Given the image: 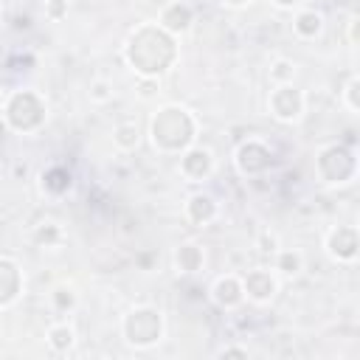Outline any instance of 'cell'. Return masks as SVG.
I'll return each mask as SVG.
<instances>
[{
	"instance_id": "obj_10",
	"label": "cell",
	"mask_w": 360,
	"mask_h": 360,
	"mask_svg": "<svg viewBox=\"0 0 360 360\" xmlns=\"http://www.w3.org/2000/svg\"><path fill=\"white\" fill-rule=\"evenodd\" d=\"M270 160H273V152L262 138H248L245 143H239V149L233 155L236 172L245 174V177L262 174L264 169H270Z\"/></svg>"
},
{
	"instance_id": "obj_13",
	"label": "cell",
	"mask_w": 360,
	"mask_h": 360,
	"mask_svg": "<svg viewBox=\"0 0 360 360\" xmlns=\"http://www.w3.org/2000/svg\"><path fill=\"white\" fill-rule=\"evenodd\" d=\"M155 22L163 31H169L172 37H180L194 25V8L186 0H169V3H163V8H160Z\"/></svg>"
},
{
	"instance_id": "obj_18",
	"label": "cell",
	"mask_w": 360,
	"mask_h": 360,
	"mask_svg": "<svg viewBox=\"0 0 360 360\" xmlns=\"http://www.w3.org/2000/svg\"><path fill=\"white\" fill-rule=\"evenodd\" d=\"M45 343H48L51 352H56V354H68V352L76 346V329H73L68 321H56V323L48 326V332H45Z\"/></svg>"
},
{
	"instance_id": "obj_12",
	"label": "cell",
	"mask_w": 360,
	"mask_h": 360,
	"mask_svg": "<svg viewBox=\"0 0 360 360\" xmlns=\"http://www.w3.org/2000/svg\"><path fill=\"white\" fill-rule=\"evenodd\" d=\"M219 217V202L208 191H194L183 202V219L191 222L194 228H208Z\"/></svg>"
},
{
	"instance_id": "obj_2",
	"label": "cell",
	"mask_w": 360,
	"mask_h": 360,
	"mask_svg": "<svg viewBox=\"0 0 360 360\" xmlns=\"http://www.w3.org/2000/svg\"><path fill=\"white\" fill-rule=\"evenodd\" d=\"M149 141L160 155H180L197 143V118L180 104H163L149 121Z\"/></svg>"
},
{
	"instance_id": "obj_17",
	"label": "cell",
	"mask_w": 360,
	"mask_h": 360,
	"mask_svg": "<svg viewBox=\"0 0 360 360\" xmlns=\"http://www.w3.org/2000/svg\"><path fill=\"white\" fill-rule=\"evenodd\" d=\"M273 270L278 278H295L304 270V253L298 248H278L273 253Z\"/></svg>"
},
{
	"instance_id": "obj_4",
	"label": "cell",
	"mask_w": 360,
	"mask_h": 360,
	"mask_svg": "<svg viewBox=\"0 0 360 360\" xmlns=\"http://www.w3.org/2000/svg\"><path fill=\"white\" fill-rule=\"evenodd\" d=\"M163 329H166L163 312L158 307H152V304H135L121 318V335L135 349L158 346L160 338H163Z\"/></svg>"
},
{
	"instance_id": "obj_6",
	"label": "cell",
	"mask_w": 360,
	"mask_h": 360,
	"mask_svg": "<svg viewBox=\"0 0 360 360\" xmlns=\"http://www.w3.org/2000/svg\"><path fill=\"white\" fill-rule=\"evenodd\" d=\"M267 110L281 124H298L307 112V96L292 82L290 84H273L267 96Z\"/></svg>"
},
{
	"instance_id": "obj_22",
	"label": "cell",
	"mask_w": 360,
	"mask_h": 360,
	"mask_svg": "<svg viewBox=\"0 0 360 360\" xmlns=\"http://www.w3.org/2000/svg\"><path fill=\"white\" fill-rule=\"evenodd\" d=\"M31 239L39 245V248H59L62 242H65V231H62V225L59 222H39V225H34V233H31Z\"/></svg>"
},
{
	"instance_id": "obj_19",
	"label": "cell",
	"mask_w": 360,
	"mask_h": 360,
	"mask_svg": "<svg viewBox=\"0 0 360 360\" xmlns=\"http://www.w3.org/2000/svg\"><path fill=\"white\" fill-rule=\"evenodd\" d=\"M76 304H79V292H76L73 284L59 281V284L51 287V292H48V307H51L56 315H68V312H73Z\"/></svg>"
},
{
	"instance_id": "obj_11",
	"label": "cell",
	"mask_w": 360,
	"mask_h": 360,
	"mask_svg": "<svg viewBox=\"0 0 360 360\" xmlns=\"http://www.w3.org/2000/svg\"><path fill=\"white\" fill-rule=\"evenodd\" d=\"M208 295L211 301L225 309V312H233L245 304V290H242V276L239 273H222L214 278V284L208 287Z\"/></svg>"
},
{
	"instance_id": "obj_1",
	"label": "cell",
	"mask_w": 360,
	"mask_h": 360,
	"mask_svg": "<svg viewBox=\"0 0 360 360\" xmlns=\"http://www.w3.org/2000/svg\"><path fill=\"white\" fill-rule=\"evenodd\" d=\"M177 37H172L169 31H163L158 22H141L138 28L129 31L127 42H124V62L138 73V76H163L174 59H177Z\"/></svg>"
},
{
	"instance_id": "obj_30",
	"label": "cell",
	"mask_w": 360,
	"mask_h": 360,
	"mask_svg": "<svg viewBox=\"0 0 360 360\" xmlns=\"http://www.w3.org/2000/svg\"><path fill=\"white\" fill-rule=\"evenodd\" d=\"M276 8H281V11H295V8H301L307 0H270Z\"/></svg>"
},
{
	"instance_id": "obj_29",
	"label": "cell",
	"mask_w": 360,
	"mask_h": 360,
	"mask_svg": "<svg viewBox=\"0 0 360 360\" xmlns=\"http://www.w3.org/2000/svg\"><path fill=\"white\" fill-rule=\"evenodd\" d=\"M217 354L219 357H248V346H222Z\"/></svg>"
},
{
	"instance_id": "obj_20",
	"label": "cell",
	"mask_w": 360,
	"mask_h": 360,
	"mask_svg": "<svg viewBox=\"0 0 360 360\" xmlns=\"http://www.w3.org/2000/svg\"><path fill=\"white\" fill-rule=\"evenodd\" d=\"M112 146L118 152H135L141 146V127L135 121H121L112 127Z\"/></svg>"
},
{
	"instance_id": "obj_16",
	"label": "cell",
	"mask_w": 360,
	"mask_h": 360,
	"mask_svg": "<svg viewBox=\"0 0 360 360\" xmlns=\"http://www.w3.org/2000/svg\"><path fill=\"white\" fill-rule=\"evenodd\" d=\"M321 31H323V14H321V11L307 8V6L295 8V14H292V34H295L298 39L309 42V39L321 37Z\"/></svg>"
},
{
	"instance_id": "obj_27",
	"label": "cell",
	"mask_w": 360,
	"mask_h": 360,
	"mask_svg": "<svg viewBox=\"0 0 360 360\" xmlns=\"http://www.w3.org/2000/svg\"><path fill=\"white\" fill-rule=\"evenodd\" d=\"M68 0H48L45 3V17L51 20V22H62L65 17H68Z\"/></svg>"
},
{
	"instance_id": "obj_21",
	"label": "cell",
	"mask_w": 360,
	"mask_h": 360,
	"mask_svg": "<svg viewBox=\"0 0 360 360\" xmlns=\"http://www.w3.org/2000/svg\"><path fill=\"white\" fill-rule=\"evenodd\" d=\"M70 183H73V177H70V172L65 166H51V169L42 172V191L45 194L59 197V194H65L70 188Z\"/></svg>"
},
{
	"instance_id": "obj_26",
	"label": "cell",
	"mask_w": 360,
	"mask_h": 360,
	"mask_svg": "<svg viewBox=\"0 0 360 360\" xmlns=\"http://www.w3.org/2000/svg\"><path fill=\"white\" fill-rule=\"evenodd\" d=\"M135 93H138V98H143V101L155 98V96L160 93V79H158V76H138Z\"/></svg>"
},
{
	"instance_id": "obj_3",
	"label": "cell",
	"mask_w": 360,
	"mask_h": 360,
	"mask_svg": "<svg viewBox=\"0 0 360 360\" xmlns=\"http://www.w3.org/2000/svg\"><path fill=\"white\" fill-rule=\"evenodd\" d=\"M0 112H3V121L8 129H14L20 135H37L48 121V101L34 87H20V90H11L8 96H3Z\"/></svg>"
},
{
	"instance_id": "obj_31",
	"label": "cell",
	"mask_w": 360,
	"mask_h": 360,
	"mask_svg": "<svg viewBox=\"0 0 360 360\" xmlns=\"http://www.w3.org/2000/svg\"><path fill=\"white\" fill-rule=\"evenodd\" d=\"M225 8H245V6H250L253 0H219Z\"/></svg>"
},
{
	"instance_id": "obj_32",
	"label": "cell",
	"mask_w": 360,
	"mask_h": 360,
	"mask_svg": "<svg viewBox=\"0 0 360 360\" xmlns=\"http://www.w3.org/2000/svg\"><path fill=\"white\" fill-rule=\"evenodd\" d=\"M14 172H17V174H22V177H25V172H28V166H25V163H22V166H20V163H17V166H14Z\"/></svg>"
},
{
	"instance_id": "obj_23",
	"label": "cell",
	"mask_w": 360,
	"mask_h": 360,
	"mask_svg": "<svg viewBox=\"0 0 360 360\" xmlns=\"http://www.w3.org/2000/svg\"><path fill=\"white\" fill-rule=\"evenodd\" d=\"M295 73H298V65L292 59H284V56L273 59L270 62V70H267V76H270L273 84H290V82H295Z\"/></svg>"
},
{
	"instance_id": "obj_7",
	"label": "cell",
	"mask_w": 360,
	"mask_h": 360,
	"mask_svg": "<svg viewBox=\"0 0 360 360\" xmlns=\"http://www.w3.org/2000/svg\"><path fill=\"white\" fill-rule=\"evenodd\" d=\"M214 169H217L214 152L202 143H191L177 155V172L186 183H205L214 174Z\"/></svg>"
},
{
	"instance_id": "obj_5",
	"label": "cell",
	"mask_w": 360,
	"mask_h": 360,
	"mask_svg": "<svg viewBox=\"0 0 360 360\" xmlns=\"http://www.w3.org/2000/svg\"><path fill=\"white\" fill-rule=\"evenodd\" d=\"M315 169L323 186H346L357 174V158L340 143H326L315 155Z\"/></svg>"
},
{
	"instance_id": "obj_9",
	"label": "cell",
	"mask_w": 360,
	"mask_h": 360,
	"mask_svg": "<svg viewBox=\"0 0 360 360\" xmlns=\"http://www.w3.org/2000/svg\"><path fill=\"white\" fill-rule=\"evenodd\" d=\"M278 284L281 278L276 276L273 267H253L248 273H242V290H245V301H253V304H270L278 292Z\"/></svg>"
},
{
	"instance_id": "obj_28",
	"label": "cell",
	"mask_w": 360,
	"mask_h": 360,
	"mask_svg": "<svg viewBox=\"0 0 360 360\" xmlns=\"http://www.w3.org/2000/svg\"><path fill=\"white\" fill-rule=\"evenodd\" d=\"M256 248H259L262 253H270V256H273V253L281 248V242H278V236H276L273 231H262V233L256 236Z\"/></svg>"
},
{
	"instance_id": "obj_15",
	"label": "cell",
	"mask_w": 360,
	"mask_h": 360,
	"mask_svg": "<svg viewBox=\"0 0 360 360\" xmlns=\"http://www.w3.org/2000/svg\"><path fill=\"white\" fill-rule=\"evenodd\" d=\"M172 264L177 276H191L205 267V250L200 242H180L172 253Z\"/></svg>"
},
{
	"instance_id": "obj_25",
	"label": "cell",
	"mask_w": 360,
	"mask_h": 360,
	"mask_svg": "<svg viewBox=\"0 0 360 360\" xmlns=\"http://www.w3.org/2000/svg\"><path fill=\"white\" fill-rule=\"evenodd\" d=\"M87 98L93 101V104H107V101H112V84L107 82V79H93L90 84H87Z\"/></svg>"
},
{
	"instance_id": "obj_24",
	"label": "cell",
	"mask_w": 360,
	"mask_h": 360,
	"mask_svg": "<svg viewBox=\"0 0 360 360\" xmlns=\"http://www.w3.org/2000/svg\"><path fill=\"white\" fill-rule=\"evenodd\" d=\"M357 90H360V79H357V73H352V76L346 79V84H343V90H340V101L346 104V110H349L352 115H357V112H360V101H357Z\"/></svg>"
},
{
	"instance_id": "obj_14",
	"label": "cell",
	"mask_w": 360,
	"mask_h": 360,
	"mask_svg": "<svg viewBox=\"0 0 360 360\" xmlns=\"http://www.w3.org/2000/svg\"><path fill=\"white\" fill-rule=\"evenodd\" d=\"M22 287H25V276H22L20 264L11 256L0 253V309L11 307L20 298Z\"/></svg>"
},
{
	"instance_id": "obj_8",
	"label": "cell",
	"mask_w": 360,
	"mask_h": 360,
	"mask_svg": "<svg viewBox=\"0 0 360 360\" xmlns=\"http://www.w3.org/2000/svg\"><path fill=\"white\" fill-rule=\"evenodd\" d=\"M357 228L354 225H332L323 236V250L335 264H354L357 262Z\"/></svg>"
},
{
	"instance_id": "obj_33",
	"label": "cell",
	"mask_w": 360,
	"mask_h": 360,
	"mask_svg": "<svg viewBox=\"0 0 360 360\" xmlns=\"http://www.w3.org/2000/svg\"><path fill=\"white\" fill-rule=\"evenodd\" d=\"M0 101H3V93H0Z\"/></svg>"
}]
</instances>
